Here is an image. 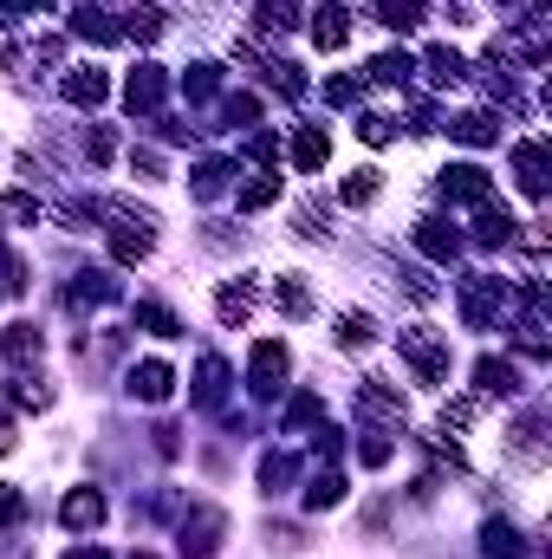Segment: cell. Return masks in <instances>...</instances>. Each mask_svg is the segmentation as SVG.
I'll return each instance as SVG.
<instances>
[{
	"label": "cell",
	"instance_id": "obj_1",
	"mask_svg": "<svg viewBox=\"0 0 552 559\" xmlns=\"http://www.w3.org/2000/svg\"><path fill=\"white\" fill-rule=\"evenodd\" d=\"M501 306H507V280H494V274L461 280V319H468L475 332H488V325L501 319Z\"/></svg>",
	"mask_w": 552,
	"mask_h": 559
},
{
	"label": "cell",
	"instance_id": "obj_2",
	"mask_svg": "<svg viewBox=\"0 0 552 559\" xmlns=\"http://www.w3.org/2000/svg\"><path fill=\"white\" fill-rule=\"evenodd\" d=\"M286 371H292V345H286V338H261L254 358H248V384H254V397H274L279 384H286Z\"/></svg>",
	"mask_w": 552,
	"mask_h": 559
},
{
	"label": "cell",
	"instance_id": "obj_3",
	"mask_svg": "<svg viewBox=\"0 0 552 559\" xmlns=\"http://www.w3.org/2000/svg\"><path fill=\"white\" fill-rule=\"evenodd\" d=\"M221 534H228V514H221V508H189V521H182V554L215 559L221 554Z\"/></svg>",
	"mask_w": 552,
	"mask_h": 559
},
{
	"label": "cell",
	"instance_id": "obj_4",
	"mask_svg": "<svg viewBox=\"0 0 552 559\" xmlns=\"http://www.w3.org/2000/svg\"><path fill=\"white\" fill-rule=\"evenodd\" d=\"M397 352L416 365L422 384H442V378H448V345H442L435 332H397Z\"/></svg>",
	"mask_w": 552,
	"mask_h": 559
},
{
	"label": "cell",
	"instance_id": "obj_5",
	"mask_svg": "<svg viewBox=\"0 0 552 559\" xmlns=\"http://www.w3.org/2000/svg\"><path fill=\"white\" fill-rule=\"evenodd\" d=\"M149 248H156V222L149 215H118L111 222V261L118 267H137Z\"/></svg>",
	"mask_w": 552,
	"mask_h": 559
},
{
	"label": "cell",
	"instance_id": "obj_6",
	"mask_svg": "<svg viewBox=\"0 0 552 559\" xmlns=\"http://www.w3.org/2000/svg\"><path fill=\"white\" fill-rule=\"evenodd\" d=\"M163 98H169L163 66H137V72L124 79V105H131V118H156V111H163Z\"/></svg>",
	"mask_w": 552,
	"mask_h": 559
},
{
	"label": "cell",
	"instance_id": "obj_7",
	"mask_svg": "<svg viewBox=\"0 0 552 559\" xmlns=\"http://www.w3.org/2000/svg\"><path fill=\"white\" fill-rule=\"evenodd\" d=\"M547 169H552V156H547V143L540 138H527V143H514V182L540 202L547 195Z\"/></svg>",
	"mask_w": 552,
	"mask_h": 559
},
{
	"label": "cell",
	"instance_id": "obj_8",
	"mask_svg": "<svg viewBox=\"0 0 552 559\" xmlns=\"http://www.w3.org/2000/svg\"><path fill=\"white\" fill-rule=\"evenodd\" d=\"M59 92H65V105H79V111H98V105L111 98V79H105L98 66H79V72H65V79H59Z\"/></svg>",
	"mask_w": 552,
	"mask_h": 559
},
{
	"label": "cell",
	"instance_id": "obj_9",
	"mask_svg": "<svg viewBox=\"0 0 552 559\" xmlns=\"http://www.w3.org/2000/svg\"><path fill=\"white\" fill-rule=\"evenodd\" d=\"M442 195L448 202H494V182H488V169H475V163H455V169H442Z\"/></svg>",
	"mask_w": 552,
	"mask_h": 559
},
{
	"label": "cell",
	"instance_id": "obj_10",
	"mask_svg": "<svg viewBox=\"0 0 552 559\" xmlns=\"http://www.w3.org/2000/svg\"><path fill=\"white\" fill-rule=\"evenodd\" d=\"M118 293H124L118 280L105 274V267H92V274H72V286H65V306H72V312H92V306H111Z\"/></svg>",
	"mask_w": 552,
	"mask_h": 559
},
{
	"label": "cell",
	"instance_id": "obj_11",
	"mask_svg": "<svg viewBox=\"0 0 552 559\" xmlns=\"http://www.w3.org/2000/svg\"><path fill=\"white\" fill-rule=\"evenodd\" d=\"M351 39V13H345V0H319V13H312V46L319 52H338Z\"/></svg>",
	"mask_w": 552,
	"mask_h": 559
},
{
	"label": "cell",
	"instance_id": "obj_12",
	"mask_svg": "<svg viewBox=\"0 0 552 559\" xmlns=\"http://www.w3.org/2000/svg\"><path fill=\"white\" fill-rule=\"evenodd\" d=\"M169 391H176V371H169L163 358L131 365V397H143V404H169Z\"/></svg>",
	"mask_w": 552,
	"mask_h": 559
},
{
	"label": "cell",
	"instance_id": "obj_13",
	"mask_svg": "<svg viewBox=\"0 0 552 559\" xmlns=\"http://www.w3.org/2000/svg\"><path fill=\"white\" fill-rule=\"evenodd\" d=\"M59 521H65L72 534H92V527L105 521V495H98V488H72V495L59 501Z\"/></svg>",
	"mask_w": 552,
	"mask_h": 559
},
{
	"label": "cell",
	"instance_id": "obj_14",
	"mask_svg": "<svg viewBox=\"0 0 552 559\" xmlns=\"http://www.w3.org/2000/svg\"><path fill=\"white\" fill-rule=\"evenodd\" d=\"M325 156H332V138H325L319 124H299V131H292V169H299V176H319Z\"/></svg>",
	"mask_w": 552,
	"mask_h": 559
},
{
	"label": "cell",
	"instance_id": "obj_15",
	"mask_svg": "<svg viewBox=\"0 0 552 559\" xmlns=\"http://www.w3.org/2000/svg\"><path fill=\"white\" fill-rule=\"evenodd\" d=\"M416 248H422L435 267H448V261L461 254V235H455L448 222H416Z\"/></svg>",
	"mask_w": 552,
	"mask_h": 559
},
{
	"label": "cell",
	"instance_id": "obj_16",
	"mask_svg": "<svg viewBox=\"0 0 552 559\" xmlns=\"http://www.w3.org/2000/svg\"><path fill=\"white\" fill-rule=\"evenodd\" d=\"M520 391V371L507 358H481L475 365V397H514Z\"/></svg>",
	"mask_w": 552,
	"mask_h": 559
},
{
	"label": "cell",
	"instance_id": "obj_17",
	"mask_svg": "<svg viewBox=\"0 0 552 559\" xmlns=\"http://www.w3.org/2000/svg\"><path fill=\"white\" fill-rule=\"evenodd\" d=\"M195 404H202V411H221V404H228V365H221L215 352L195 365Z\"/></svg>",
	"mask_w": 552,
	"mask_h": 559
},
{
	"label": "cell",
	"instance_id": "obj_18",
	"mask_svg": "<svg viewBox=\"0 0 552 559\" xmlns=\"http://www.w3.org/2000/svg\"><path fill=\"white\" fill-rule=\"evenodd\" d=\"M72 33H79V39H98V46H111V39H118V20H111L98 0H79V7H72Z\"/></svg>",
	"mask_w": 552,
	"mask_h": 559
},
{
	"label": "cell",
	"instance_id": "obj_19",
	"mask_svg": "<svg viewBox=\"0 0 552 559\" xmlns=\"http://www.w3.org/2000/svg\"><path fill=\"white\" fill-rule=\"evenodd\" d=\"M448 138H461L468 150H488V143H501V118H494V111H461V118L448 124Z\"/></svg>",
	"mask_w": 552,
	"mask_h": 559
},
{
	"label": "cell",
	"instance_id": "obj_20",
	"mask_svg": "<svg viewBox=\"0 0 552 559\" xmlns=\"http://www.w3.org/2000/svg\"><path fill=\"white\" fill-rule=\"evenodd\" d=\"M299 20H305V13H299V0H261V7H254V33H261V39L292 33Z\"/></svg>",
	"mask_w": 552,
	"mask_h": 559
},
{
	"label": "cell",
	"instance_id": "obj_21",
	"mask_svg": "<svg viewBox=\"0 0 552 559\" xmlns=\"http://www.w3.org/2000/svg\"><path fill=\"white\" fill-rule=\"evenodd\" d=\"M39 352H46L39 325H26V319H20V325H7V332H0V358H7V365H26V358H39Z\"/></svg>",
	"mask_w": 552,
	"mask_h": 559
},
{
	"label": "cell",
	"instance_id": "obj_22",
	"mask_svg": "<svg viewBox=\"0 0 552 559\" xmlns=\"http://www.w3.org/2000/svg\"><path fill=\"white\" fill-rule=\"evenodd\" d=\"M514 228H520V222H514L507 209L481 202V222H475V241H481V248H507V241H514Z\"/></svg>",
	"mask_w": 552,
	"mask_h": 559
},
{
	"label": "cell",
	"instance_id": "obj_23",
	"mask_svg": "<svg viewBox=\"0 0 552 559\" xmlns=\"http://www.w3.org/2000/svg\"><path fill=\"white\" fill-rule=\"evenodd\" d=\"M118 39H137V46L163 39V7H124V20H118Z\"/></svg>",
	"mask_w": 552,
	"mask_h": 559
},
{
	"label": "cell",
	"instance_id": "obj_24",
	"mask_svg": "<svg viewBox=\"0 0 552 559\" xmlns=\"http://www.w3.org/2000/svg\"><path fill=\"white\" fill-rule=\"evenodd\" d=\"M422 66H429V79H435V85H461V79H468V59H461V52H448V46H429V52H422Z\"/></svg>",
	"mask_w": 552,
	"mask_h": 559
},
{
	"label": "cell",
	"instance_id": "obj_25",
	"mask_svg": "<svg viewBox=\"0 0 552 559\" xmlns=\"http://www.w3.org/2000/svg\"><path fill=\"white\" fill-rule=\"evenodd\" d=\"M182 92H189V105H208V98H221V66H189L182 72Z\"/></svg>",
	"mask_w": 552,
	"mask_h": 559
},
{
	"label": "cell",
	"instance_id": "obj_26",
	"mask_svg": "<svg viewBox=\"0 0 552 559\" xmlns=\"http://www.w3.org/2000/svg\"><path fill=\"white\" fill-rule=\"evenodd\" d=\"M481 554L488 559H527V547H520V534H514L507 521H488V527H481Z\"/></svg>",
	"mask_w": 552,
	"mask_h": 559
},
{
	"label": "cell",
	"instance_id": "obj_27",
	"mask_svg": "<svg viewBox=\"0 0 552 559\" xmlns=\"http://www.w3.org/2000/svg\"><path fill=\"white\" fill-rule=\"evenodd\" d=\"M274 202H279V176L274 169H261V176L241 182V209H248V215H254V209H274Z\"/></svg>",
	"mask_w": 552,
	"mask_h": 559
},
{
	"label": "cell",
	"instance_id": "obj_28",
	"mask_svg": "<svg viewBox=\"0 0 552 559\" xmlns=\"http://www.w3.org/2000/svg\"><path fill=\"white\" fill-rule=\"evenodd\" d=\"M371 13H377L391 33H416V26H422V7H416V0H377Z\"/></svg>",
	"mask_w": 552,
	"mask_h": 559
},
{
	"label": "cell",
	"instance_id": "obj_29",
	"mask_svg": "<svg viewBox=\"0 0 552 559\" xmlns=\"http://www.w3.org/2000/svg\"><path fill=\"white\" fill-rule=\"evenodd\" d=\"M228 176H235V169H228L221 156H208V163H195V182H189V189H195L202 202H215V195L228 189Z\"/></svg>",
	"mask_w": 552,
	"mask_h": 559
},
{
	"label": "cell",
	"instance_id": "obj_30",
	"mask_svg": "<svg viewBox=\"0 0 552 559\" xmlns=\"http://www.w3.org/2000/svg\"><path fill=\"white\" fill-rule=\"evenodd\" d=\"M377 189H384V176H377V169H351V176H345V189H338V202L364 209V202H377Z\"/></svg>",
	"mask_w": 552,
	"mask_h": 559
},
{
	"label": "cell",
	"instance_id": "obj_31",
	"mask_svg": "<svg viewBox=\"0 0 552 559\" xmlns=\"http://www.w3.org/2000/svg\"><path fill=\"white\" fill-rule=\"evenodd\" d=\"M215 312H221V325H248L254 293H248V286H221V293H215Z\"/></svg>",
	"mask_w": 552,
	"mask_h": 559
},
{
	"label": "cell",
	"instance_id": "obj_32",
	"mask_svg": "<svg viewBox=\"0 0 552 559\" xmlns=\"http://www.w3.org/2000/svg\"><path fill=\"white\" fill-rule=\"evenodd\" d=\"M364 345H377V325L364 312H345L338 319V352H364Z\"/></svg>",
	"mask_w": 552,
	"mask_h": 559
},
{
	"label": "cell",
	"instance_id": "obj_33",
	"mask_svg": "<svg viewBox=\"0 0 552 559\" xmlns=\"http://www.w3.org/2000/svg\"><path fill=\"white\" fill-rule=\"evenodd\" d=\"M410 52H377L371 59V85H410Z\"/></svg>",
	"mask_w": 552,
	"mask_h": 559
},
{
	"label": "cell",
	"instance_id": "obj_34",
	"mask_svg": "<svg viewBox=\"0 0 552 559\" xmlns=\"http://www.w3.org/2000/svg\"><path fill=\"white\" fill-rule=\"evenodd\" d=\"M137 325L143 332H156V338H176L182 325H176V312L163 306V299H137Z\"/></svg>",
	"mask_w": 552,
	"mask_h": 559
},
{
	"label": "cell",
	"instance_id": "obj_35",
	"mask_svg": "<svg viewBox=\"0 0 552 559\" xmlns=\"http://www.w3.org/2000/svg\"><path fill=\"white\" fill-rule=\"evenodd\" d=\"M7 404H13V411H46L52 391H46L39 378H13V384H7Z\"/></svg>",
	"mask_w": 552,
	"mask_h": 559
},
{
	"label": "cell",
	"instance_id": "obj_36",
	"mask_svg": "<svg viewBox=\"0 0 552 559\" xmlns=\"http://www.w3.org/2000/svg\"><path fill=\"white\" fill-rule=\"evenodd\" d=\"M0 222H7V228H33V222H39V202H33L26 189H13V195H0Z\"/></svg>",
	"mask_w": 552,
	"mask_h": 559
},
{
	"label": "cell",
	"instance_id": "obj_37",
	"mask_svg": "<svg viewBox=\"0 0 552 559\" xmlns=\"http://www.w3.org/2000/svg\"><path fill=\"white\" fill-rule=\"evenodd\" d=\"M358 411H371V417H391V423H404V404H397L391 391H377V384H364V391H358Z\"/></svg>",
	"mask_w": 552,
	"mask_h": 559
},
{
	"label": "cell",
	"instance_id": "obj_38",
	"mask_svg": "<svg viewBox=\"0 0 552 559\" xmlns=\"http://www.w3.org/2000/svg\"><path fill=\"white\" fill-rule=\"evenodd\" d=\"M338 501H345V481H338V475L325 468V475H319V481L305 488V508H338Z\"/></svg>",
	"mask_w": 552,
	"mask_h": 559
},
{
	"label": "cell",
	"instance_id": "obj_39",
	"mask_svg": "<svg viewBox=\"0 0 552 559\" xmlns=\"http://www.w3.org/2000/svg\"><path fill=\"white\" fill-rule=\"evenodd\" d=\"M286 481H292V455H267L261 462V488L267 495H286Z\"/></svg>",
	"mask_w": 552,
	"mask_h": 559
},
{
	"label": "cell",
	"instance_id": "obj_40",
	"mask_svg": "<svg viewBox=\"0 0 552 559\" xmlns=\"http://www.w3.org/2000/svg\"><path fill=\"white\" fill-rule=\"evenodd\" d=\"M358 138L371 143V150H384V143L397 138V124H391V118H377V111H364V118H358Z\"/></svg>",
	"mask_w": 552,
	"mask_h": 559
},
{
	"label": "cell",
	"instance_id": "obj_41",
	"mask_svg": "<svg viewBox=\"0 0 552 559\" xmlns=\"http://www.w3.org/2000/svg\"><path fill=\"white\" fill-rule=\"evenodd\" d=\"M85 156H92V163H111V156H118V138H111V124H92V131H85Z\"/></svg>",
	"mask_w": 552,
	"mask_h": 559
},
{
	"label": "cell",
	"instance_id": "obj_42",
	"mask_svg": "<svg viewBox=\"0 0 552 559\" xmlns=\"http://www.w3.org/2000/svg\"><path fill=\"white\" fill-rule=\"evenodd\" d=\"M221 111H228V124L241 131V124H254V118H261V98H254V92H235V98H228Z\"/></svg>",
	"mask_w": 552,
	"mask_h": 559
},
{
	"label": "cell",
	"instance_id": "obj_43",
	"mask_svg": "<svg viewBox=\"0 0 552 559\" xmlns=\"http://www.w3.org/2000/svg\"><path fill=\"white\" fill-rule=\"evenodd\" d=\"M312 423H319V397L305 391V397H292V404H286V429H312Z\"/></svg>",
	"mask_w": 552,
	"mask_h": 559
},
{
	"label": "cell",
	"instance_id": "obj_44",
	"mask_svg": "<svg viewBox=\"0 0 552 559\" xmlns=\"http://www.w3.org/2000/svg\"><path fill=\"white\" fill-rule=\"evenodd\" d=\"M358 462H364V468H384V462H391V436H364V442H358Z\"/></svg>",
	"mask_w": 552,
	"mask_h": 559
},
{
	"label": "cell",
	"instance_id": "obj_45",
	"mask_svg": "<svg viewBox=\"0 0 552 559\" xmlns=\"http://www.w3.org/2000/svg\"><path fill=\"white\" fill-rule=\"evenodd\" d=\"M20 514H26V495H20V488H7V481H0V527H13V521H20Z\"/></svg>",
	"mask_w": 552,
	"mask_h": 559
},
{
	"label": "cell",
	"instance_id": "obj_46",
	"mask_svg": "<svg viewBox=\"0 0 552 559\" xmlns=\"http://www.w3.org/2000/svg\"><path fill=\"white\" fill-rule=\"evenodd\" d=\"M299 235H305V241H325V235H332V228H325V209H299Z\"/></svg>",
	"mask_w": 552,
	"mask_h": 559
},
{
	"label": "cell",
	"instance_id": "obj_47",
	"mask_svg": "<svg viewBox=\"0 0 552 559\" xmlns=\"http://www.w3.org/2000/svg\"><path fill=\"white\" fill-rule=\"evenodd\" d=\"M52 0H0V20H33V13H46Z\"/></svg>",
	"mask_w": 552,
	"mask_h": 559
},
{
	"label": "cell",
	"instance_id": "obj_48",
	"mask_svg": "<svg viewBox=\"0 0 552 559\" xmlns=\"http://www.w3.org/2000/svg\"><path fill=\"white\" fill-rule=\"evenodd\" d=\"M358 92H364L358 79H332V85H325V98H332V105H358Z\"/></svg>",
	"mask_w": 552,
	"mask_h": 559
},
{
	"label": "cell",
	"instance_id": "obj_49",
	"mask_svg": "<svg viewBox=\"0 0 552 559\" xmlns=\"http://www.w3.org/2000/svg\"><path fill=\"white\" fill-rule=\"evenodd\" d=\"M279 306H286V312H292V319H299V312H312V299H305V286H292V280H286V286H279Z\"/></svg>",
	"mask_w": 552,
	"mask_h": 559
},
{
	"label": "cell",
	"instance_id": "obj_50",
	"mask_svg": "<svg viewBox=\"0 0 552 559\" xmlns=\"http://www.w3.org/2000/svg\"><path fill=\"white\" fill-rule=\"evenodd\" d=\"M254 156H261V163H274V156H279V131H254Z\"/></svg>",
	"mask_w": 552,
	"mask_h": 559
},
{
	"label": "cell",
	"instance_id": "obj_51",
	"mask_svg": "<svg viewBox=\"0 0 552 559\" xmlns=\"http://www.w3.org/2000/svg\"><path fill=\"white\" fill-rule=\"evenodd\" d=\"M0 455H13V417L0 411Z\"/></svg>",
	"mask_w": 552,
	"mask_h": 559
},
{
	"label": "cell",
	"instance_id": "obj_52",
	"mask_svg": "<svg viewBox=\"0 0 552 559\" xmlns=\"http://www.w3.org/2000/svg\"><path fill=\"white\" fill-rule=\"evenodd\" d=\"M65 559H105V554L98 547H79V554H65Z\"/></svg>",
	"mask_w": 552,
	"mask_h": 559
},
{
	"label": "cell",
	"instance_id": "obj_53",
	"mask_svg": "<svg viewBox=\"0 0 552 559\" xmlns=\"http://www.w3.org/2000/svg\"><path fill=\"white\" fill-rule=\"evenodd\" d=\"M131 559H156V554H131Z\"/></svg>",
	"mask_w": 552,
	"mask_h": 559
},
{
	"label": "cell",
	"instance_id": "obj_54",
	"mask_svg": "<svg viewBox=\"0 0 552 559\" xmlns=\"http://www.w3.org/2000/svg\"><path fill=\"white\" fill-rule=\"evenodd\" d=\"M501 7H514V0H501Z\"/></svg>",
	"mask_w": 552,
	"mask_h": 559
}]
</instances>
